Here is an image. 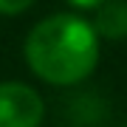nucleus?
I'll return each mask as SVG.
<instances>
[{"mask_svg": "<svg viewBox=\"0 0 127 127\" xmlns=\"http://www.w3.org/2000/svg\"><path fill=\"white\" fill-rule=\"evenodd\" d=\"M23 57L37 79L57 88H68L96 71L99 37L85 17L59 11L40 20L28 31Z\"/></svg>", "mask_w": 127, "mask_h": 127, "instance_id": "1", "label": "nucleus"}, {"mask_svg": "<svg viewBox=\"0 0 127 127\" xmlns=\"http://www.w3.org/2000/svg\"><path fill=\"white\" fill-rule=\"evenodd\" d=\"M93 11L96 14L91 26L99 40H110V42L127 40V0H104Z\"/></svg>", "mask_w": 127, "mask_h": 127, "instance_id": "3", "label": "nucleus"}, {"mask_svg": "<svg viewBox=\"0 0 127 127\" xmlns=\"http://www.w3.org/2000/svg\"><path fill=\"white\" fill-rule=\"evenodd\" d=\"M45 119L42 96L26 82H0V127H40Z\"/></svg>", "mask_w": 127, "mask_h": 127, "instance_id": "2", "label": "nucleus"}, {"mask_svg": "<svg viewBox=\"0 0 127 127\" xmlns=\"http://www.w3.org/2000/svg\"><path fill=\"white\" fill-rule=\"evenodd\" d=\"M65 3H71L73 9H91V11H93L96 6H102V3H104V0H65Z\"/></svg>", "mask_w": 127, "mask_h": 127, "instance_id": "5", "label": "nucleus"}, {"mask_svg": "<svg viewBox=\"0 0 127 127\" xmlns=\"http://www.w3.org/2000/svg\"><path fill=\"white\" fill-rule=\"evenodd\" d=\"M34 6V0H0V14L6 17H17V14L28 11Z\"/></svg>", "mask_w": 127, "mask_h": 127, "instance_id": "4", "label": "nucleus"}]
</instances>
